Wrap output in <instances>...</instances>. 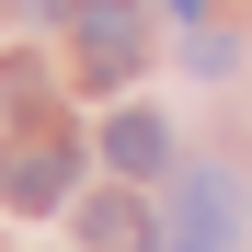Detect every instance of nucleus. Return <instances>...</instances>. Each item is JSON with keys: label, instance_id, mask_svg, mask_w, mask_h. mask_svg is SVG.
<instances>
[{"label": "nucleus", "instance_id": "1", "mask_svg": "<svg viewBox=\"0 0 252 252\" xmlns=\"http://www.w3.org/2000/svg\"><path fill=\"white\" fill-rule=\"evenodd\" d=\"M172 252H241V184H229V172H184V195H172Z\"/></svg>", "mask_w": 252, "mask_h": 252}, {"label": "nucleus", "instance_id": "5", "mask_svg": "<svg viewBox=\"0 0 252 252\" xmlns=\"http://www.w3.org/2000/svg\"><path fill=\"white\" fill-rule=\"evenodd\" d=\"M92 252H138V206H126V195L92 206Z\"/></svg>", "mask_w": 252, "mask_h": 252}, {"label": "nucleus", "instance_id": "4", "mask_svg": "<svg viewBox=\"0 0 252 252\" xmlns=\"http://www.w3.org/2000/svg\"><path fill=\"white\" fill-rule=\"evenodd\" d=\"M160 149H172L160 115H115V126H103V160H115V172H160Z\"/></svg>", "mask_w": 252, "mask_h": 252}, {"label": "nucleus", "instance_id": "2", "mask_svg": "<svg viewBox=\"0 0 252 252\" xmlns=\"http://www.w3.org/2000/svg\"><path fill=\"white\" fill-rule=\"evenodd\" d=\"M138 46H149V34H138V0H80V69H92V80H126Z\"/></svg>", "mask_w": 252, "mask_h": 252}, {"label": "nucleus", "instance_id": "3", "mask_svg": "<svg viewBox=\"0 0 252 252\" xmlns=\"http://www.w3.org/2000/svg\"><path fill=\"white\" fill-rule=\"evenodd\" d=\"M69 172H80V160H69L58 138H34L12 172H0V195H12V206H58V195H69Z\"/></svg>", "mask_w": 252, "mask_h": 252}, {"label": "nucleus", "instance_id": "6", "mask_svg": "<svg viewBox=\"0 0 252 252\" xmlns=\"http://www.w3.org/2000/svg\"><path fill=\"white\" fill-rule=\"evenodd\" d=\"M172 12H206V0H172Z\"/></svg>", "mask_w": 252, "mask_h": 252}]
</instances>
